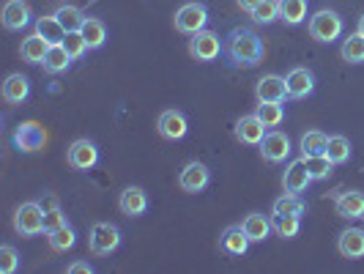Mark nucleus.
Instances as JSON below:
<instances>
[{
	"label": "nucleus",
	"mask_w": 364,
	"mask_h": 274,
	"mask_svg": "<svg viewBox=\"0 0 364 274\" xmlns=\"http://www.w3.org/2000/svg\"><path fill=\"white\" fill-rule=\"evenodd\" d=\"M47 241H50V247H53L55 253H66V250H72L74 244H77V231L66 222V225L50 231V233H47Z\"/></svg>",
	"instance_id": "7c9ffc66"
},
{
	"label": "nucleus",
	"mask_w": 364,
	"mask_h": 274,
	"mask_svg": "<svg viewBox=\"0 0 364 274\" xmlns=\"http://www.w3.org/2000/svg\"><path fill=\"white\" fill-rule=\"evenodd\" d=\"M340 58L346 60V63H364V36L356 31V33H350V36L343 41V47H340Z\"/></svg>",
	"instance_id": "72a5a7b5"
},
{
	"label": "nucleus",
	"mask_w": 364,
	"mask_h": 274,
	"mask_svg": "<svg viewBox=\"0 0 364 274\" xmlns=\"http://www.w3.org/2000/svg\"><path fill=\"white\" fill-rule=\"evenodd\" d=\"M14 231L25 238H33L38 233H44V209L38 206V201H28L17 206V211H14Z\"/></svg>",
	"instance_id": "39448f33"
},
{
	"label": "nucleus",
	"mask_w": 364,
	"mask_h": 274,
	"mask_svg": "<svg viewBox=\"0 0 364 274\" xmlns=\"http://www.w3.org/2000/svg\"><path fill=\"white\" fill-rule=\"evenodd\" d=\"M66 222H69V219H66V214H63L60 206L53 209V211H44V233H50V231L60 228V225H66Z\"/></svg>",
	"instance_id": "ea45409f"
},
{
	"label": "nucleus",
	"mask_w": 364,
	"mask_h": 274,
	"mask_svg": "<svg viewBox=\"0 0 364 274\" xmlns=\"http://www.w3.org/2000/svg\"><path fill=\"white\" fill-rule=\"evenodd\" d=\"M272 228L279 238H296L301 231V217L296 214H282V217H272Z\"/></svg>",
	"instance_id": "f704fd0d"
},
{
	"label": "nucleus",
	"mask_w": 364,
	"mask_h": 274,
	"mask_svg": "<svg viewBox=\"0 0 364 274\" xmlns=\"http://www.w3.org/2000/svg\"><path fill=\"white\" fill-rule=\"evenodd\" d=\"M343 28L346 22L337 11H328V9H321L310 17V36L321 44H331L343 36Z\"/></svg>",
	"instance_id": "7ed1b4c3"
},
{
	"label": "nucleus",
	"mask_w": 364,
	"mask_h": 274,
	"mask_svg": "<svg viewBox=\"0 0 364 274\" xmlns=\"http://www.w3.org/2000/svg\"><path fill=\"white\" fill-rule=\"evenodd\" d=\"M225 53H228L230 66L252 69L263 60L266 47H263V38L257 36L252 28H233L228 33V41H225Z\"/></svg>",
	"instance_id": "f257e3e1"
},
{
	"label": "nucleus",
	"mask_w": 364,
	"mask_h": 274,
	"mask_svg": "<svg viewBox=\"0 0 364 274\" xmlns=\"http://www.w3.org/2000/svg\"><path fill=\"white\" fill-rule=\"evenodd\" d=\"M241 228L250 236V241H266L269 233L274 231L272 219L266 217V214H257V211H252V214H247V217L241 219Z\"/></svg>",
	"instance_id": "5701e85b"
},
{
	"label": "nucleus",
	"mask_w": 364,
	"mask_h": 274,
	"mask_svg": "<svg viewBox=\"0 0 364 274\" xmlns=\"http://www.w3.org/2000/svg\"><path fill=\"white\" fill-rule=\"evenodd\" d=\"M31 25V6L25 0H9L3 6V28L6 31H22Z\"/></svg>",
	"instance_id": "aec40b11"
},
{
	"label": "nucleus",
	"mask_w": 364,
	"mask_h": 274,
	"mask_svg": "<svg viewBox=\"0 0 364 274\" xmlns=\"http://www.w3.org/2000/svg\"><path fill=\"white\" fill-rule=\"evenodd\" d=\"M359 33H362V36H364V14H362V17H359Z\"/></svg>",
	"instance_id": "c03bdc74"
},
{
	"label": "nucleus",
	"mask_w": 364,
	"mask_h": 274,
	"mask_svg": "<svg viewBox=\"0 0 364 274\" xmlns=\"http://www.w3.org/2000/svg\"><path fill=\"white\" fill-rule=\"evenodd\" d=\"M304 162H307V170H310L312 181H323L331 176V170H334V162L328 159L326 154H315V157H304Z\"/></svg>",
	"instance_id": "c9c22d12"
},
{
	"label": "nucleus",
	"mask_w": 364,
	"mask_h": 274,
	"mask_svg": "<svg viewBox=\"0 0 364 274\" xmlns=\"http://www.w3.org/2000/svg\"><path fill=\"white\" fill-rule=\"evenodd\" d=\"M156 129H159V135H162L164 140H183L186 137V132H189V121H186V115H183L181 110H164L162 115L156 118Z\"/></svg>",
	"instance_id": "9b49d317"
},
{
	"label": "nucleus",
	"mask_w": 364,
	"mask_h": 274,
	"mask_svg": "<svg viewBox=\"0 0 364 274\" xmlns=\"http://www.w3.org/2000/svg\"><path fill=\"white\" fill-rule=\"evenodd\" d=\"M55 17L58 22L66 28V33H72V31H80L82 28V22H85V11L80 9V6H72V3H63V6H58L55 9Z\"/></svg>",
	"instance_id": "cd10ccee"
},
{
	"label": "nucleus",
	"mask_w": 364,
	"mask_h": 274,
	"mask_svg": "<svg viewBox=\"0 0 364 274\" xmlns=\"http://www.w3.org/2000/svg\"><path fill=\"white\" fill-rule=\"evenodd\" d=\"M236 3H238V9H241V11L252 14V11L257 9V3H260V0H236Z\"/></svg>",
	"instance_id": "37998d69"
},
{
	"label": "nucleus",
	"mask_w": 364,
	"mask_h": 274,
	"mask_svg": "<svg viewBox=\"0 0 364 274\" xmlns=\"http://www.w3.org/2000/svg\"><path fill=\"white\" fill-rule=\"evenodd\" d=\"M337 253L348 260H359L364 258V231L362 228H346L337 236Z\"/></svg>",
	"instance_id": "a211bd4d"
},
{
	"label": "nucleus",
	"mask_w": 364,
	"mask_h": 274,
	"mask_svg": "<svg viewBox=\"0 0 364 274\" xmlns=\"http://www.w3.org/2000/svg\"><path fill=\"white\" fill-rule=\"evenodd\" d=\"M36 33L41 38H47V44L53 47V44H63V38H66V28L58 22L55 14H47V17L36 19Z\"/></svg>",
	"instance_id": "393cba45"
},
{
	"label": "nucleus",
	"mask_w": 364,
	"mask_h": 274,
	"mask_svg": "<svg viewBox=\"0 0 364 274\" xmlns=\"http://www.w3.org/2000/svg\"><path fill=\"white\" fill-rule=\"evenodd\" d=\"M208 184H211V170H208V164L198 162V159L186 162L183 170L178 173V186L189 195H198L203 189H208Z\"/></svg>",
	"instance_id": "1a4fd4ad"
},
{
	"label": "nucleus",
	"mask_w": 364,
	"mask_h": 274,
	"mask_svg": "<svg viewBox=\"0 0 364 274\" xmlns=\"http://www.w3.org/2000/svg\"><path fill=\"white\" fill-rule=\"evenodd\" d=\"M28 96H31V80L19 72L9 74L6 83H3V99L9 105H22Z\"/></svg>",
	"instance_id": "412c9836"
},
{
	"label": "nucleus",
	"mask_w": 364,
	"mask_h": 274,
	"mask_svg": "<svg viewBox=\"0 0 364 274\" xmlns=\"http://www.w3.org/2000/svg\"><path fill=\"white\" fill-rule=\"evenodd\" d=\"M255 99L257 102H285V99H288L285 77H279V74H266V77H260L255 85Z\"/></svg>",
	"instance_id": "2eb2a0df"
},
{
	"label": "nucleus",
	"mask_w": 364,
	"mask_h": 274,
	"mask_svg": "<svg viewBox=\"0 0 364 274\" xmlns=\"http://www.w3.org/2000/svg\"><path fill=\"white\" fill-rule=\"evenodd\" d=\"M66 162L72 170H80V173H85V170H93L96 164H99V148L93 140L88 137H80V140H74L69 151H66Z\"/></svg>",
	"instance_id": "0eeeda50"
},
{
	"label": "nucleus",
	"mask_w": 364,
	"mask_h": 274,
	"mask_svg": "<svg viewBox=\"0 0 364 274\" xmlns=\"http://www.w3.org/2000/svg\"><path fill=\"white\" fill-rule=\"evenodd\" d=\"M14 146L25 154H33V151H41L47 146V132L38 127L36 121H25L19 124L17 132H14Z\"/></svg>",
	"instance_id": "9d476101"
},
{
	"label": "nucleus",
	"mask_w": 364,
	"mask_h": 274,
	"mask_svg": "<svg viewBox=\"0 0 364 274\" xmlns=\"http://www.w3.org/2000/svg\"><path fill=\"white\" fill-rule=\"evenodd\" d=\"M38 206H41L44 211H53V209H58L60 203H58V198H55V195H44V198H38Z\"/></svg>",
	"instance_id": "79ce46f5"
},
{
	"label": "nucleus",
	"mask_w": 364,
	"mask_h": 274,
	"mask_svg": "<svg viewBox=\"0 0 364 274\" xmlns=\"http://www.w3.org/2000/svg\"><path fill=\"white\" fill-rule=\"evenodd\" d=\"M72 55L66 53V47L63 44H53L50 50H47V58H44V72L47 74H63L69 66H72Z\"/></svg>",
	"instance_id": "bb28decb"
},
{
	"label": "nucleus",
	"mask_w": 364,
	"mask_h": 274,
	"mask_svg": "<svg viewBox=\"0 0 364 274\" xmlns=\"http://www.w3.org/2000/svg\"><path fill=\"white\" fill-rule=\"evenodd\" d=\"M328 146V135L321 132V129H310L301 135L299 140V148H301V157H315V154H326Z\"/></svg>",
	"instance_id": "c85d7f7f"
},
{
	"label": "nucleus",
	"mask_w": 364,
	"mask_h": 274,
	"mask_svg": "<svg viewBox=\"0 0 364 274\" xmlns=\"http://www.w3.org/2000/svg\"><path fill=\"white\" fill-rule=\"evenodd\" d=\"M250 17L255 19L257 25H272V22L279 19V0H260Z\"/></svg>",
	"instance_id": "e433bc0d"
},
{
	"label": "nucleus",
	"mask_w": 364,
	"mask_h": 274,
	"mask_svg": "<svg viewBox=\"0 0 364 274\" xmlns=\"http://www.w3.org/2000/svg\"><path fill=\"white\" fill-rule=\"evenodd\" d=\"M47 50H50L47 38H41L38 33H31L28 38H22L19 55H22V60H25V63H33V66H38V63H44Z\"/></svg>",
	"instance_id": "4be33fe9"
},
{
	"label": "nucleus",
	"mask_w": 364,
	"mask_h": 274,
	"mask_svg": "<svg viewBox=\"0 0 364 274\" xmlns=\"http://www.w3.org/2000/svg\"><path fill=\"white\" fill-rule=\"evenodd\" d=\"M222 50H225V44H222L219 33L208 31V28L189 38V55H192L195 60H200V63H211V60H217L219 55H222Z\"/></svg>",
	"instance_id": "423d86ee"
},
{
	"label": "nucleus",
	"mask_w": 364,
	"mask_h": 274,
	"mask_svg": "<svg viewBox=\"0 0 364 274\" xmlns=\"http://www.w3.org/2000/svg\"><path fill=\"white\" fill-rule=\"evenodd\" d=\"M176 31L183 33V36H195V33H200L205 31V25H208V6L200 3V0H189V3H183L181 9L176 11Z\"/></svg>",
	"instance_id": "f03ea898"
},
{
	"label": "nucleus",
	"mask_w": 364,
	"mask_h": 274,
	"mask_svg": "<svg viewBox=\"0 0 364 274\" xmlns=\"http://www.w3.org/2000/svg\"><path fill=\"white\" fill-rule=\"evenodd\" d=\"M291 137L285 135V132H277V129H269L266 132V137H263V143H260V154H263V159L272 164H282L288 157H291Z\"/></svg>",
	"instance_id": "6e6552de"
},
{
	"label": "nucleus",
	"mask_w": 364,
	"mask_h": 274,
	"mask_svg": "<svg viewBox=\"0 0 364 274\" xmlns=\"http://www.w3.org/2000/svg\"><path fill=\"white\" fill-rule=\"evenodd\" d=\"M350 154H353V148H350V140H348L346 135H331L328 137L326 157L334 164H346L350 159Z\"/></svg>",
	"instance_id": "473e14b6"
},
{
	"label": "nucleus",
	"mask_w": 364,
	"mask_h": 274,
	"mask_svg": "<svg viewBox=\"0 0 364 274\" xmlns=\"http://www.w3.org/2000/svg\"><path fill=\"white\" fill-rule=\"evenodd\" d=\"M63 47H66V53L72 55L74 60H80L82 55L88 53V41L82 38V33H80V31H72V33H66V38H63Z\"/></svg>",
	"instance_id": "58836bf2"
},
{
	"label": "nucleus",
	"mask_w": 364,
	"mask_h": 274,
	"mask_svg": "<svg viewBox=\"0 0 364 274\" xmlns=\"http://www.w3.org/2000/svg\"><path fill=\"white\" fill-rule=\"evenodd\" d=\"M255 115L263 121L266 129H274L285 121V107H282V102H257Z\"/></svg>",
	"instance_id": "c756f323"
},
{
	"label": "nucleus",
	"mask_w": 364,
	"mask_h": 274,
	"mask_svg": "<svg viewBox=\"0 0 364 274\" xmlns=\"http://www.w3.org/2000/svg\"><path fill=\"white\" fill-rule=\"evenodd\" d=\"M233 132H236L238 143H244V146H260L269 129L263 127V121L252 112V115H241L236 121V129H233Z\"/></svg>",
	"instance_id": "f8f14e48"
},
{
	"label": "nucleus",
	"mask_w": 364,
	"mask_h": 274,
	"mask_svg": "<svg viewBox=\"0 0 364 274\" xmlns=\"http://www.w3.org/2000/svg\"><path fill=\"white\" fill-rule=\"evenodd\" d=\"M19 269V253L14 244H3L0 247V272L14 274Z\"/></svg>",
	"instance_id": "4c0bfd02"
},
{
	"label": "nucleus",
	"mask_w": 364,
	"mask_h": 274,
	"mask_svg": "<svg viewBox=\"0 0 364 274\" xmlns=\"http://www.w3.org/2000/svg\"><path fill=\"white\" fill-rule=\"evenodd\" d=\"M80 33L88 41V50H99V47H105V41H107V25L99 17H88L82 22Z\"/></svg>",
	"instance_id": "a878e982"
},
{
	"label": "nucleus",
	"mask_w": 364,
	"mask_h": 274,
	"mask_svg": "<svg viewBox=\"0 0 364 274\" xmlns=\"http://www.w3.org/2000/svg\"><path fill=\"white\" fill-rule=\"evenodd\" d=\"M118 209L121 214L127 217H143L148 211V195L143 186H127L121 195H118Z\"/></svg>",
	"instance_id": "dca6fc26"
},
{
	"label": "nucleus",
	"mask_w": 364,
	"mask_h": 274,
	"mask_svg": "<svg viewBox=\"0 0 364 274\" xmlns=\"http://www.w3.org/2000/svg\"><path fill=\"white\" fill-rule=\"evenodd\" d=\"M66 272H69V274H80V272L91 274V272H93V266L88 263V260H77V263H72V266H69Z\"/></svg>",
	"instance_id": "a19ab883"
},
{
	"label": "nucleus",
	"mask_w": 364,
	"mask_h": 274,
	"mask_svg": "<svg viewBox=\"0 0 364 274\" xmlns=\"http://www.w3.org/2000/svg\"><path fill=\"white\" fill-rule=\"evenodd\" d=\"M285 85H288L291 99H307L315 91V74L307 66H296V69L285 74Z\"/></svg>",
	"instance_id": "ddd939ff"
},
{
	"label": "nucleus",
	"mask_w": 364,
	"mask_h": 274,
	"mask_svg": "<svg viewBox=\"0 0 364 274\" xmlns=\"http://www.w3.org/2000/svg\"><path fill=\"white\" fill-rule=\"evenodd\" d=\"M279 19L288 25H301L307 19V0H279Z\"/></svg>",
	"instance_id": "2f4dec72"
},
{
	"label": "nucleus",
	"mask_w": 364,
	"mask_h": 274,
	"mask_svg": "<svg viewBox=\"0 0 364 274\" xmlns=\"http://www.w3.org/2000/svg\"><path fill=\"white\" fill-rule=\"evenodd\" d=\"M304 211H307V203H304L301 195H296V192H282V195L272 203L274 217H282V214H296V217H301Z\"/></svg>",
	"instance_id": "b1692460"
},
{
	"label": "nucleus",
	"mask_w": 364,
	"mask_h": 274,
	"mask_svg": "<svg viewBox=\"0 0 364 274\" xmlns=\"http://www.w3.org/2000/svg\"><path fill=\"white\" fill-rule=\"evenodd\" d=\"M88 247L99 258L112 255L121 247V228L112 222H93L91 233H88Z\"/></svg>",
	"instance_id": "20e7f679"
},
{
	"label": "nucleus",
	"mask_w": 364,
	"mask_h": 274,
	"mask_svg": "<svg viewBox=\"0 0 364 274\" xmlns=\"http://www.w3.org/2000/svg\"><path fill=\"white\" fill-rule=\"evenodd\" d=\"M312 184V176L310 170H307V162H304V157L301 159H293L288 167H285V176H282V186H285V192H296V195H301V192H307V186Z\"/></svg>",
	"instance_id": "4468645a"
},
{
	"label": "nucleus",
	"mask_w": 364,
	"mask_h": 274,
	"mask_svg": "<svg viewBox=\"0 0 364 274\" xmlns=\"http://www.w3.org/2000/svg\"><path fill=\"white\" fill-rule=\"evenodd\" d=\"M334 209L337 214L346 219H362L364 217V192L359 189H346L334 198Z\"/></svg>",
	"instance_id": "6ab92c4d"
},
{
	"label": "nucleus",
	"mask_w": 364,
	"mask_h": 274,
	"mask_svg": "<svg viewBox=\"0 0 364 274\" xmlns=\"http://www.w3.org/2000/svg\"><path fill=\"white\" fill-rule=\"evenodd\" d=\"M250 244H252V241L244 233L241 222H238V225H228V228L222 231V236H219V247H222V253H228V255L241 258L250 250Z\"/></svg>",
	"instance_id": "f3484780"
}]
</instances>
